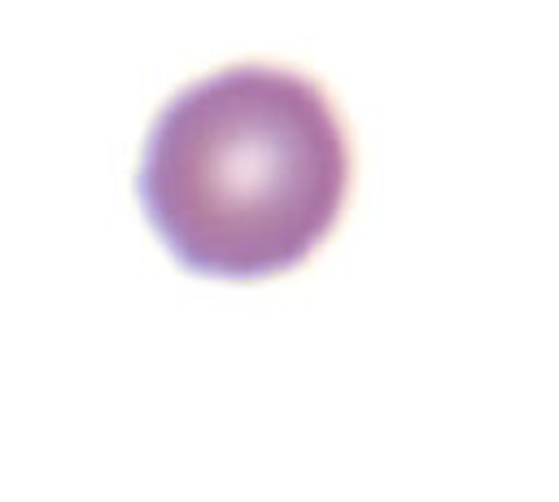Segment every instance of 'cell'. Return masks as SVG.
<instances>
[{"label": "cell", "mask_w": 559, "mask_h": 502, "mask_svg": "<svg viewBox=\"0 0 559 502\" xmlns=\"http://www.w3.org/2000/svg\"><path fill=\"white\" fill-rule=\"evenodd\" d=\"M349 192V135L323 83L266 61L179 87L153 118L135 196L197 275L258 279L306 262Z\"/></svg>", "instance_id": "cell-1"}]
</instances>
